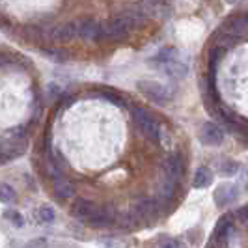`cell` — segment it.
Wrapping results in <instances>:
<instances>
[{"instance_id":"cell-7","label":"cell","mask_w":248,"mask_h":248,"mask_svg":"<svg viewBox=\"0 0 248 248\" xmlns=\"http://www.w3.org/2000/svg\"><path fill=\"white\" fill-rule=\"evenodd\" d=\"M47 34L50 41H71L75 37H78V28L75 23H65L60 26H52Z\"/></svg>"},{"instance_id":"cell-10","label":"cell","mask_w":248,"mask_h":248,"mask_svg":"<svg viewBox=\"0 0 248 248\" xmlns=\"http://www.w3.org/2000/svg\"><path fill=\"white\" fill-rule=\"evenodd\" d=\"M95 213H97V207L92 202H88L84 198L77 200L73 205H71V215H73L75 218H78V220H86L88 222Z\"/></svg>"},{"instance_id":"cell-3","label":"cell","mask_w":248,"mask_h":248,"mask_svg":"<svg viewBox=\"0 0 248 248\" xmlns=\"http://www.w3.org/2000/svg\"><path fill=\"white\" fill-rule=\"evenodd\" d=\"M77 28H78V37L84 39V41H97V43L107 41L105 26L95 23V21H92V19H86V21L78 23Z\"/></svg>"},{"instance_id":"cell-13","label":"cell","mask_w":248,"mask_h":248,"mask_svg":"<svg viewBox=\"0 0 248 248\" xmlns=\"http://www.w3.org/2000/svg\"><path fill=\"white\" fill-rule=\"evenodd\" d=\"M159 213V200L142 198L135 203V215L138 218H148Z\"/></svg>"},{"instance_id":"cell-20","label":"cell","mask_w":248,"mask_h":248,"mask_svg":"<svg viewBox=\"0 0 248 248\" xmlns=\"http://www.w3.org/2000/svg\"><path fill=\"white\" fill-rule=\"evenodd\" d=\"M37 215H39V222L43 224H52L54 218H56V213H54V209L50 205H41Z\"/></svg>"},{"instance_id":"cell-26","label":"cell","mask_w":248,"mask_h":248,"mask_svg":"<svg viewBox=\"0 0 248 248\" xmlns=\"http://www.w3.org/2000/svg\"><path fill=\"white\" fill-rule=\"evenodd\" d=\"M8 65H12V58H10L8 54L0 52V69H4V67H8Z\"/></svg>"},{"instance_id":"cell-30","label":"cell","mask_w":248,"mask_h":248,"mask_svg":"<svg viewBox=\"0 0 248 248\" xmlns=\"http://www.w3.org/2000/svg\"><path fill=\"white\" fill-rule=\"evenodd\" d=\"M245 19H247V23H248V12L245 13Z\"/></svg>"},{"instance_id":"cell-18","label":"cell","mask_w":248,"mask_h":248,"mask_svg":"<svg viewBox=\"0 0 248 248\" xmlns=\"http://www.w3.org/2000/svg\"><path fill=\"white\" fill-rule=\"evenodd\" d=\"M99 97H105L107 101H110L112 105H116V107H120V108H127V101L120 95V93H116V92H112V90H107V88H103L99 93H97Z\"/></svg>"},{"instance_id":"cell-5","label":"cell","mask_w":248,"mask_h":248,"mask_svg":"<svg viewBox=\"0 0 248 248\" xmlns=\"http://www.w3.org/2000/svg\"><path fill=\"white\" fill-rule=\"evenodd\" d=\"M164 170H166L168 179H172V181H181L186 170V162H185V159H183V155H181V153L170 155V157L164 161Z\"/></svg>"},{"instance_id":"cell-29","label":"cell","mask_w":248,"mask_h":248,"mask_svg":"<svg viewBox=\"0 0 248 248\" xmlns=\"http://www.w3.org/2000/svg\"><path fill=\"white\" fill-rule=\"evenodd\" d=\"M226 2H228V4H237L239 0H226Z\"/></svg>"},{"instance_id":"cell-8","label":"cell","mask_w":248,"mask_h":248,"mask_svg":"<svg viewBox=\"0 0 248 248\" xmlns=\"http://www.w3.org/2000/svg\"><path fill=\"white\" fill-rule=\"evenodd\" d=\"M200 140L205 146H220L224 142V131L217 124H205L200 131Z\"/></svg>"},{"instance_id":"cell-9","label":"cell","mask_w":248,"mask_h":248,"mask_svg":"<svg viewBox=\"0 0 248 248\" xmlns=\"http://www.w3.org/2000/svg\"><path fill=\"white\" fill-rule=\"evenodd\" d=\"M239 196V190H237L235 185H220L217 186V190H215V194H213V198H215V203H217V207H228L230 203H233Z\"/></svg>"},{"instance_id":"cell-17","label":"cell","mask_w":248,"mask_h":248,"mask_svg":"<svg viewBox=\"0 0 248 248\" xmlns=\"http://www.w3.org/2000/svg\"><path fill=\"white\" fill-rule=\"evenodd\" d=\"M164 71L170 75L172 78H183L186 75V63H183L181 60H172V62H168V63H164Z\"/></svg>"},{"instance_id":"cell-14","label":"cell","mask_w":248,"mask_h":248,"mask_svg":"<svg viewBox=\"0 0 248 248\" xmlns=\"http://www.w3.org/2000/svg\"><path fill=\"white\" fill-rule=\"evenodd\" d=\"M116 220V215L110 209H97V213L88 220L92 228H108Z\"/></svg>"},{"instance_id":"cell-28","label":"cell","mask_w":248,"mask_h":248,"mask_svg":"<svg viewBox=\"0 0 248 248\" xmlns=\"http://www.w3.org/2000/svg\"><path fill=\"white\" fill-rule=\"evenodd\" d=\"M161 248H181V243H177V241H166Z\"/></svg>"},{"instance_id":"cell-6","label":"cell","mask_w":248,"mask_h":248,"mask_svg":"<svg viewBox=\"0 0 248 248\" xmlns=\"http://www.w3.org/2000/svg\"><path fill=\"white\" fill-rule=\"evenodd\" d=\"M220 28H222L226 34H230L232 37H235V39L241 36H245V34L248 32V23H247V19H245V13L232 15Z\"/></svg>"},{"instance_id":"cell-21","label":"cell","mask_w":248,"mask_h":248,"mask_svg":"<svg viewBox=\"0 0 248 248\" xmlns=\"http://www.w3.org/2000/svg\"><path fill=\"white\" fill-rule=\"evenodd\" d=\"M15 200V190L6 183H0V202L2 203H12Z\"/></svg>"},{"instance_id":"cell-27","label":"cell","mask_w":248,"mask_h":248,"mask_svg":"<svg viewBox=\"0 0 248 248\" xmlns=\"http://www.w3.org/2000/svg\"><path fill=\"white\" fill-rule=\"evenodd\" d=\"M75 101L73 93H67V95H62V107H69L71 103Z\"/></svg>"},{"instance_id":"cell-1","label":"cell","mask_w":248,"mask_h":248,"mask_svg":"<svg viewBox=\"0 0 248 248\" xmlns=\"http://www.w3.org/2000/svg\"><path fill=\"white\" fill-rule=\"evenodd\" d=\"M133 120L137 124L138 131L146 138L153 140V142H159L161 140V135H162L161 125H159V122L155 120V116L149 110L142 108V107H135L133 108Z\"/></svg>"},{"instance_id":"cell-2","label":"cell","mask_w":248,"mask_h":248,"mask_svg":"<svg viewBox=\"0 0 248 248\" xmlns=\"http://www.w3.org/2000/svg\"><path fill=\"white\" fill-rule=\"evenodd\" d=\"M138 90L148 97L149 101H153L155 105H166L168 101L172 99V93L168 88H164L159 82H153V80H140L137 84Z\"/></svg>"},{"instance_id":"cell-24","label":"cell","mask_w":248,"mask_h":248,"mask_svg":"<svg viewBox=\"0 0 248 248\" xmlns=\"http://www.w3.org/2000/svg\"><path fill=\"white\" fill-rule=\"evenodd\" d=\"M237 218H239L243 224H247V226H248V205L241 207V209L237 211Z\"/></svg>"},{"instance_id":"cell-19","label":"cell","mask_w":248,"mask_h":248,"mask_svg":"<svg viewBox=\"0 0 248 248\" xmlns=\"http://www.w3.org/2000/svg\"><path fill=\"white\" fill-rule=\"evenodd\" d=\"M177 58V50L174 49V47H164V49H161L155 56H153V62L157 63H168L172 62V60H175Z\"/></svg>"},{"instance_id":"cell-16","label":"cell","mask_w":248,"mask_h":248,"mask_svg":"<svg viewBox=\"0 0 248 248\" xmlns=\"http://www.w3.org/2000/svg\"><path fill=\"white\" fill-rule=\"evenodd\" d=\"M192 183H194L196 188H205V186H209L213 183V172L207 166H200L198 170H196V174H194Z\"/></svg>"},{"instance_id":"cell-23","label":"cell","mask_w":248,"mask_h":248,"mask_svg":"<svg viewBox=\"0 0 248 248\" xmlns=\"http://www.w3.org/2000/svg\"><path fill=\"white\" fill-rule=\"evenodd\" d=\"M6 215V218L13 224V226H17V228H21L23 224H25V218H23V215L19 211H13V209H8V211L4 213Z\"/></svg>"},{"instance_id":"cell-4","label":"cell","mask_w":248,"mask_h":248,"mask_svg":"<svg viewBox=\"0 0 248 248\" xmlns=\"http://www.w3.org/2000/svg\"><path fill=\"white\" fill-rule=\"evenodd\" d=\"M232 232H233V222H232V218H230V217H222V218L218 220V224H217V228H215V235H213L211 247L226 248L228 247V239L232 235Z\"/></svg>"},{"instance_id":"cell-25","label":"cell","mask_w":248,"mask_h":248,"mask_svg":"<svg viewBox=\"0 0 248 248\" xmlns=\"http://www.w3.org/2000/svg\"><path fill=\"white\" fill-rule=\"evenodd\" d=\"M26 248H47V241L45 239H34L32 243H28Z\"/></svg>"},{"instance_id":"cell-11","label":"cell","mask_w":248,"mask_h":248,"mask_svg":"<svg viewBox=\"0 0 248 248\" xmlns=\"http://www.w3.org/2000/svg\"><path fill=\"white\" fill-rule=\"evenodd\" d=\"M105 36H107V41H122L129 36V28L125 26V23L118 17L114 19L110 25L105 26Z\"/></svg>"},{"instance_id":"cell-15","label":"cell","mask_w":248,"mask_h":248,"mask_svg":"<svg viewBox=\"0 0 248 248\" xmlns=\"http://www.w3.org/2000/svg\"><path fill=\"white\" fill-rule=\"evenodd\" d=\"M54 185V198L60 200V202H67L75 196V186L63 177V179H58L52 183Z\"/></svg>"},{"instance_id":"cell-12","label":"cell","mask_w":248,"mask_h":248,"mask_svg":"<svg viewBox=\"0 0 248 248\" xmlns=\"http://www.w3.org/2000/svg\"><path fill=\"white\" fill-rule=\"evenodd\" d=\"M120 19L125 23V26L131 30H135V28H140V26H144L148 23V13L144 12V10H129V12H125L124 15H120Z\"/></svg>"},{"instance_id":"cell-22","label":"cell","mask_w":248,"mask_h":248,"mask_svg":"<svg viewBox=\"0 0 248 248\" xmlns=\"http://www.w3.org/2000/svg\"><path fill=\"white\" fill-rule=\"evenodd\" d=\"M239 172V164L233 161H224L220 164V174L222 175H235Z\"/></svg>"}]
</instances>
